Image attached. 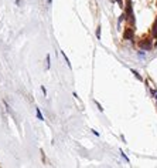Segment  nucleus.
Listing matches in <instances>:
<instances>
[{
	"instance_id": "15",
	"label": "nucleus",
	"mask_w": 157,
	"mask_h": 168,
	"mask_svg": "<svg viewBox=\"0 0 157 168\" xmlns=\"http://www.w3.org/2000/svg\"><path fill=\"white\" fill-rule=\"evenodd\" d=\"M153 97H154V98H156V100H157V91L154 93V96H153Z\"/></svg>"
},
{
	"instance_id": "5",
	"label": "nucleus",
	"mask_w": 157,
	"mask_h": 168,
	"mask_svg": "<svg viewBox=\"0 0 157 168\" xmlns=\"http://www.w3.org/2000/svg\"><path fill=\"white\" fill-rule=\"evenodd\" d=\"M61 54H62V57H64V60H65V61H67V66H68V67H72V66H71V61H69V59H68V57H67V54H65V53H64V51H61Z\"/></svg>"
},
{
	"instance_id": "2",
	"label": "nucleus",
	"mask_w": 157,
	"mask_h": 168,
	"mask_svg": "<svg viewBox=\"0 0 157 168\" xmlns=\"http://www.w3.org/2000/svg\"><path fill=\"white\" fill-rule=\"evenodd\" d=\"M122 39L123 40H132V39H134V30L133 27H126L125 30H123V34H122Z\"/></svg>"
},
{
	"instance_id": "1",
	"label": "nucleus",
	"mask_w": 157,
	"mask_h": 168,
	"mask_svg": "<svg viewBox=\"0 0 157 168\" xmlns=\"http://www.w3.org/2000/svg\"><path fill=\"white\" fill-rule=\"evenodd\" d=\"M139 47H140V50H143V51H150V50L153 48V39L150 36L143 37V39L139 41Z\"/></svg>"
},
{
	"instance_id": "8",
	"label": "nucleus",
	"mask_w": 157,
	"mask_h": 168,
	"mask_svg": "<svg viewBox=\"0 0 157 168\" xmlns=\"http://www.w3.org/2000/svg\"><path fill=\"white\" fill-rule=\"evenodd\" d=\"M35 113H37V118H38V120H41V121H44V117H43V114H41V111H40V108H38V107H37Z\"/></svg>"
},
{
	"instance_id": "7",
	"label": "nucleus",
	"mask_w": 157,
	"mask_h": 168,
	"mask_svg": "<svg viewBox=\"0 0 157 168\" xmlns=\"http://www.w3.org/2000/svg\"><path fill=\"white\" fill-rule=\"evenodd\" d=\"M101 34H102V29H101V26H98L96 27V39L98 40H101Z\"/></svg>"
},
{
	"instance_id": "18",
	"label": "nucleus",
	"mask_w": 157,
	"mask_h": 168,
	"mask_svg": "<svg viewBox=\"0 0 157 168\" xmlns=\"http://www.w3.org/2000/svg\"><path fill=\"white\" fill-rule=\"evenodd\" d=\"M47 2H48V4H51V3H52V0H47Z\"/></svg>"
},
{
	"instance_id": "12",
	"label": "nucleus",
	"mask_w": 157,
	"mask_h": 168,
	"mask_svg": "<svg viewBox=\"0 0 157 168\" xmlns=\"http://www.w3.org/2000/svg\"><path fill=\"white\" fill-rule=\"evenodd\" d=\"M95 104H96V107H98V110H99V111H103V107H102L101 104H99L98 101H95Z\"/></svg>"
},
{
	"instance_id": "4",
	"label": "nucleus",
	"mask_w": 157,
	"mask_h": 168,
	"mask_svg": "<svg viewBox=\"0 0 157 168\" xmlns=\"http://www.w3.org/2000/svg\"><path fill=\"white\" fill-rule=\"evenodd\" d=\"M130 71L133 73V76L136 77V78H137L139 81H143V77H141L140 74H139V71H136V70H134V68H133V70H130Z\"/></svg>"
},
{
	"instance_id": "6",
	"label": "nucleus",
	"mask_w": 157,
	"mask_h": 168,
	"mask_svg": "<svg viewBox=\"0 0 157 168\" xmlns=\"http://www.w3.org/2000/svg\"><path fill=\"white\" fill-rule=\"evenodd\" d=\"M126 20H127V21L130 23V26H133V24L136 23V19H134V16H133V14H132V16H129L127 19H126Z\"/></svg>"
},
{
	"instance_id": "3",
	"label": "nucleus",
	"mask_w": 157,
	"mask_h": 168,
	"mask_svg": "<svg viewBox=\"0 0 157 168\" xmlns=\"http://www.w3.org/2000/svg\"><path fill=\"white\" fill-rule=\"evenodd\" d=\"M123 12L126 13L127 17L133 14V4H132V0H126V4L123 6Z\"/></svg>"
},
{
	"instance_id": "13",
	"label": "nucleus",
	"mask_w": 157,
	"mask_h": 168,
	"mask_svg": "<svg viewBox=\"0 0 157 168\" xmlns=\"http://www.w3.org/2000/svg\"><path fill=\"white\" fill-rule=\"evenodd\" d=\"M41 91H43V94H44V96H47V90H45V87H44V86L41 87Z\"/></svg>"
},
{
	"instance_id": "19",
	"label": "nucleus",
	"mask_w": 157,
	"mask_h": 168,
	"mask_svg": "<svg viewBox=\"0 0 157 168\" xmlns=\"http://www.w3.org/2000/svg\"><path fill=\"white\" fill-rule=\"evenodd\" d=\"M156 6H157V4H156Z\"/></svg>"
},
{
	"instance_id": "10",
	"label": "nucleus",
	"mask_w": 157,
	"mask_h": 168,
	"mask_svg": "<svg viewBox=\"0 0 157 168\" xmlns=\"http://www.w3.org/2000/svg\"><path fill=\"white\" fill-rule=\"evenodd\" d=\"M45 60H47V68H50L51 67V57H50V54H47V59H45Z\"/></svg>"
},
{
	"instance_id": "11",
	"label": "nucleus",
	"mask_w": 157,
	"mask_h": 168,
	"mask_svg": "<svg viewBox=\"0 0 157 168\" xmlns=\"http://www.w3.org/2000/svg\"><path fill=\"white\" fill-rule=\"evenodd\" d=\"M120 155L123 157V160H125L126 162H130V160H129V158H127V155H126V154H125V152H123V151H120Z\"/></svg>"
},
{
	"instance_id": "9",
	"label": "nucleus",
	"mask_w": 157,
	"mask_h": 168,
	"mask_svg": "<svg viewBox=\"0 0 157 168\" xmlns=\"http://www.w3.org/2000/svg\"><path fill=\"white\" fill-rule=\"evenodd\" d=\"M151 36H153V39H157V27L156 26H153V29H151Z\"/></svg>"
},
{
	"instance_id": "17",
	"label": "nucleus",
	"mask_w": 157,
	"mask_h": 168,
	"mask_svg": "<svg viewBox=\"0 0 157 168\" xmlns=\"http://www.w3.org/2000/svg\"><path fill=\"white\" fill-rule=\"evenodd\" d=\"M154 47L157 48V39H156V43H154Z\"/></svg>"
},
{
	"instance_id": "16",
	"label": "nucleus",
	"mask_w": 157,
	"mask_h": 168,
	"mask_svg": "<svg viewBox=\"0 0 157 168\" xmlns=\"http://www.w3.org/2000/svg\"><path fill=\"white\" fill-rule=\"evenodd\" d=\"M20 2H21V0H16V3L19 4V6H20Z\"/></svg>"
},
{
	"instance_id": "14",
	"label": "nucleus",
	"mask_w": 157,
	"mask_h": 168,
	"mask_svg": "<svg viewBox=\"0 0 157 168\" xmlns=\"http://www.w3.org/2000/svg\"><path fill=\"white\" fill-rule=\"evenodd\" d=\"M153 26H156V27H157V17H156V20H154V24H153Z\"/></svg>"
}]
</instances>
